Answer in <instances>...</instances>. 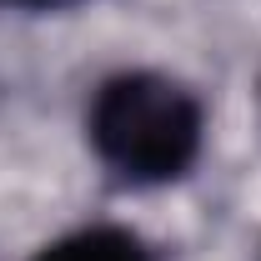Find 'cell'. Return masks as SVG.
Segmentation results:
<instances>
[{
    "label": "cell",
    "mask_w": 261,
    "mask_h": 261,
    "mask_svg": "<svg viewBox=\"0 0 261 261\" xmlns=\"http://www.w3.org/2000/svg\"><path fill=\"white\" fill-rule=\"evenodd\" d=\"M86 136L121 181L166 186L196 166L206 116L181 81L156 75V70H121L96 91Z\"/></svg>",
    "instance_id": "obj_1"
},
{
    "label": "cell",
    "mask_w": 261,
    "mask_h": 261,
    "mask_svg": "<svg viewBox=\"0 0 261 261\" xmlns=\"http://www.w3.org/2000/svg\"><path fill=\"white\" fill-rule=\"evenodd\" d=\"M35 261H156V256L146 251L141 236H130L121 226H86L50 241Z\"/></svg>",
    "instance_id": "obj_2"
},
{
    "label": "cell",
    "mask_w": 261,
    "mask_h": 261,
    "mask_svg": "<svg viewBox=\"0 0 261 261\" xmlns=\"http://www.w3.org/2000/svg\"><path fill=\"white\" fill-rule=\"evenodd\" d=\"M5 5H35V10H50V5H70V0H5Z\"/></svg>",
    "instance_id": "obj_3"
}]
</instances>
